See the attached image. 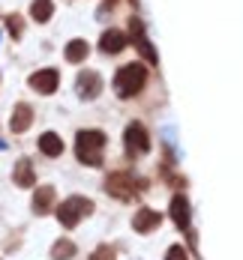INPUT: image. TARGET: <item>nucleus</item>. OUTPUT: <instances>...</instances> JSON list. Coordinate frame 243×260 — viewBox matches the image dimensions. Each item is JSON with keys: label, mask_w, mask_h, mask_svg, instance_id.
<instances>
[{"label": "nucleus", "mask_w": 243, "mask_h": 260, "mask_svg": "<svg viewBox=\"0 0 243 260\" xmlns=\"http://www.w3.org/2000/svg\"><path fill=\"white\" fill-rule=\"evenodd\" d=\"M102 150H105V135L99 129H81L75 138V156L81 165L99 168L102 165Z\"/></svg>", "instance_id": "f257e3e1"}, {"label": "nucleus", "mask_w": 243, "mask_h": 260, "mask_svg": "<svg viewBox=\"0 0 243 260\" xmlns=\"http://www.w3.org/2000/svg\"><path fill=\"white\" fill-rule=\"evenodd\" d=\"M144 84H147V69H144L141 63H126V66L117 69V75H114V90H117L120 99L138 96V93L144 90Z\"/></svg>", "instance_id": "f03ea898"}, {"label": "nucleus", "mask_w": 243, "mask_h": 260, "mask_svg": "<svg viewBox=\"0 0 243 260\" xmlns=\"http://www.w3.org/2000/svg\"><path fill=\"white\" fill-rule=\"evenodd\" d=\"M93 212V201H87V198H66L60 207H57V221L63 224V228H75L84 215H90Z\"/></svg>", "instance_id": "7ed1b4c3"}, {"label": "nucleus", "mask_w": 243, "mask_h": 260, "mask_svg": "<svg viewBox=\"0 0 243 260\" xmlns=\"http://www.w3.org/2000/svg\"><path fill=\"white\" fill-rule=\"evenodd\" d=\"M141 188H144V182L129 177V174H123V171L111 174V177L105 180V191L111 194V198H117V201H132Z\"/></svg>", "instance_id": "20e7f679"}, {"label": "nucleus", "mask_w": 243, "mask_h": 260, "mask_svg": "<svg viewBox=\"0 0 243 260\" xmlns=\"http://www.w3.org/2000/svg\"><path fill=\"white\" fill-rule=\"evenodd\" d=\"M123 147H126L129 156H141V153H147V150H150L147 129H144L141 123H129L126 132H123Z\"/></svg>", "instance_id": "39448f33"}, {"label": "nucleus", "mask_w": 243, "mask_h": 260, "mask_svg": "<svg viewBox=\"0 0 243 260\" xmlns=\"http://www.w3.org/2000/svg\"><path fill=\"white\" fill-rule=\"evenodd\" d=\"M75 87H78V96H81V99H96V96L102 93V78H99V72L87 69V72H81V75H78Z\"/></svg>", "instance_id": "423d86ee"}, {"label": "nucleus", "mask_w": 243, "mask_h": 260, "mask_svg": "<svg viewBox=\"0 0 243 260\" xmlns=\"http://www.w3.org/2000/svg\"><path fill=\"white\" fill-rule=\"evenodd\" d=\"M57 84H60L57 69H39V72H33V75H30V87H33L36 93H42V96L54 93V90H57Z\"/></svg>", "instance_id": "0eeeda50"}, {"label": "nucleus", "mask_w": 243, "mask_h": 260, "mask_svg": "<svg viewBox=\"0 0 243 260\" xmlns=\"http://www.w3.org/2000/svg\"><path fill=\"white\" fill-rule=\"evenodd\" d=\"M132 42H135V48L141 51V57L147 60V63H156V51H153V45L147 42V36H144V24L138 21V18H132Z\"/></svg>", "instance_id": "6e6552de"}, {"label": "nucleus", "mask_w": 243, "mask_h": 260, "mask_svg": "<svg viewBox=\"0 0 243 260\" xmlns=\"http://www.w3.org/2000/svg\"><path fill=\"white\" fill-rule=\"evenodd\" d=\"M159 212H153L150 207H141L138 212H135V218H132V228L138 231V234H150L153 228H159Z\"/></svg>", "instance_id": "1a4fd4ad"}, {"label": "nucleus", "mask_w": 243, "mask_h": 260, "mask_svg": "<svg viewBox=\"0 0 243 260\" xmlns=\"http://www.w3.org/2000/svg\"><path fill=\"white\" fill-rule=\"evenodd\" d=\"M126 45H129V39H126L120 30H105L102 39H99V48H102L105 54H120Z\"/></svg>", "instance_id": "9d476101"}, {"label": "nucleus", "mask_w": 243, "mask_h": 260, "mask_svg": "<svg viewBox=\"0 0 243 260\" xmlns=\"http://www.w3.org/2000/svg\"><path fill=\"white\" fill-rule=\"evenodd\" d=\"M30 123H33V108L30 105H15V111H12V120H9V129L15 132H27L30 129Z\"/></svg>", "instance_id": "9b49d317"}, {"label": "nucleus", "mask_w": 243, "mask_h": 260, "mask_svg": "<svg viewBox=\"0 0 243 260\" xmlns=\"http://www.w3.org/2000/svg\"><path fill=\"white\" fill-rule=\"evenodd\" d=\"M54 207V188L51 185H42L36 194H33V212L36 215H48Z\"/></svg>", "instance_id": "f8f14e48"}, {"label": "nucleus", "mask_w": 243, "mask_h": 260, "mask_svg": "<svg viewBox=\"0 0 243 260\" xmlns=\"http://www.w3.org/2000/svg\"><path fill=\"white\" fill-rule=\"evenodd\" d=\"M171 218H174V224L180 228V231H189V204L183 194H177L174 201H171Z\"/></svg>", "instance_id": "ddd939ff"}, {"label": "nucleus", "mask_w": 243, "mask_h": 260, "mask_svg": "<svg viewBox=\"0 0 243 260\" xmlns=\"http://www.w3.org/2000/svg\"><path fill=\"white\" fill-rule=\"evenodd\" d=\"M12 180H15V185H21V188H30V185L36 182V177H33V165H30V158H21V161L15 165V174H12Z\"/></svg>", "instance_id": "4468645a"}, {"label": "nucleus", "mask_w": 243, "mask_h": 260, "mask_svg": "<svg viewBox=\"0 0 243 260\" xmlns=\"http://www.w3.org/2000/svg\"><path fill=\"white\" fill-rule=\"evenodd\" d=\"M39 150H42L48 158H57L60 153H63V141H60L54 132H45V135H39Z\"/></svg>", "instance_id": "2eb2a0df"}, {"label": "nucleus", "mask_w": 243, "mask_h": 260, "mask_svg": "<svg viewBox=\"0 0 243 260\" xmlns=\"http://www.w3.org/2000/svg\"><path fill=\"white\" fill-rule=\"evenodd\" d=\"M30 15H33V21L45 24V21L54 15V3H51V0H33V6H30Z\"/></svg>", "instance_id": "dca6fc26"}, {"label": "nucleus", "mask_w": 243, "mask_h": 260, "mask_svg": "<svg viewBox=\"0 0 243 260\" xmlns=\"http://www.w3.org/2000/svg\"><path fill=\"white\" fill-rule=\"evenodd\" d=\"M66 60H69V63L87 60V42H84V39H72V42L66 45Z\"/></svg>", "instance_id": "f3484780"}, {"label": "nucleus", "mask_w": 243, "mask_h": 260, "mask_svg": "<svg viewBox=\"0 0 243 260\" xmlns=\"http://www.w3.org/2000/svg\"><path fill=\"white\" fill-rule=\"evenodd\" d=\"M75 254V242L72 239H57L51 248V260H69Z\"/></svg>", "instance_id": "a211bd4d"}, {"label": "nucleus", "mask_w": 243, "mask_h": 260, "mask_svg": "<svg viewBox=\"0 0 243 260\" xmlns=\"http://www.w3.org/2000/svg\"><path fill=\"white\" fill-rule=\"evenodd\" d=\"M90 260H114V248H111V245H99V248L90 254Z\"/></svg>", "instance_id": "6ab92c4d"}, {"label": "nucleus", "mask_w": 243, "mask_h": 260, "mask_svg": "<svg viewBox=\"0 0 243 260\" xmlns=\"http://www.w3.org/2000/svg\"><path fill=\"white\" fill-rule=\"evenodd\" d=\"M165 260H186V248H183V245H171L168 254H165Z\"/></svg>", "instance_id": "aec40b11"}, {"label": "nucleus", "mask_w": 243, "mask_h": 260, "mask_svg": "<svg viewBox=\"0 0 243 260\" xmlns=\"http://www.w3.org/2000/svg\"><path fill=\"white\" fill-rule=\"evenodd\" d=\"M9 30H12V36H21V18H9Z\"/></svg>", "instance_id": "412c9836"}]
</instances>
